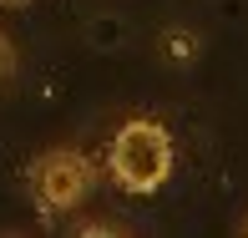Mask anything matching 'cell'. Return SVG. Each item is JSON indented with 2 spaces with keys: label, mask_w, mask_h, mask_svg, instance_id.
Instances as JSON below:
<instances>
[{
  "label": "cell",
  "mask_w": 248,
  "mask_h": 238,
  "mask_svg": "<svg viewBox=\"0 0 248 238\" xmlns=\"http://www.w3.org/2000/svg\"><path fill=\"white\" fill-rule=\"evenodd\" d=\"M5 76H10V41L0 36V81H5Z\"/></svg>",
  "instance_id": "cell-4"
},
{
  "label": "cell",
  "mask_w": 248,
  "mask_h": 238,
  "mask_svg": "<svg viewBox=\"0 0 248 238\" xmlns=\"http://www.w3.org/2000/svg\"><path fill=\"white\" fill-rule=\"evenodd\" d=\"M238 233H243V238H248V218H243V223H238Z\"/></svg>",
  "instance_id": "cell-6"
},
{
  "label": "cell",
  "mask_w": 248,
  "mask_h": 238,
  "mask_svg": "<svg viewBox=\"0 0 248 238\" xmlns=\"http://www.w3.org/2000/svg\"><path fill=\"white\" fill-rule=\"evenodd\" d=\"M96 188V167L86 152L76 147H51L31 162V198H36L41 213H71L92 198Z\"/></svg>",
  "instance_id": "cell-2"
},
{
  "label": "cell",
  "mask_w": 248,
  "mask_h": 238,
  "mask_svg": "<svg viewBox=\"0 0 248 238\" xmlns=\"http://www.w3.org/2000/svg\"><path fill=\"white\" fill-rule=\"evenodd\" d=\"M0 5H31V0H0Z\"/></svg>",
  "instance_id": "cell-5"
},
{
  "label": "cell",
  "mask_w": 248,
  "mask_h": 238,
  "mask_svg": "<svg viewBox=\"0 0 248 238\" xmlns=\"http://www.w3.org/2000/svg\"><path fill=\"white\" fill-rule=\"evenodd\" d=\"M157 46H162V61L167 66H183V71H187V66H198V56H202V36L193 26H167Z\"/></svg>",
  "instance_id": "cell-3"
},
{
  "label": "cell",
  "mask_w": 248,
  "mask_h": 238,
  "mask_svg": "<svg viewBox=\"0 0 248 238\" xmlns=\"http://www.w3.org/2000/svg\"><path fill=\"white\" fill-rule=\"evenodd\" d=\"M107 167H111V183H117L122 192H137V198L167 188V177H172V167H177L172 132H167L162 122H152V117L122 122L117 137H111Z\"/></svg>",
  "instance_id": "cell-1"
}]
</instances>
